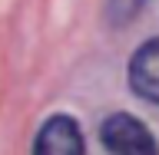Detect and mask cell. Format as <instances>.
<instances>
[{
  "label": "cell",
  "mask_w": 159,
  "mask_h": 155,
  "mask_svg": "<svg viewBox=\"0 0 159 155\" xmlns=\"http://www.w3.org/2000/svg\"><path fill=\"white\" fill-rule=\"evenodd\" d=\"M99 139L113 155H159V145L146 122L129 112H113L99 129Z\"/></svg>",
  "instance_id": "6da1fadb"
},
{
  "label": "cell",
  "mask_w": 159,
  "mask_h": 155,
  "mask_svg": "<svg viewBox=\"0 0 159 155\" xmlns=\"http://www.w3.org/2000/svg\"><path fill=\"white\" fill-rule=\"evenodd\" d=\"M33 155H86L83 145V132H80L76 119L70 116H50L37 132Z\"/></svg>",
  "instance_id": "7a4b0ae2"
},
{
  "label": "cell",
  "mask_w": 159,
  "mask_h": 155,
  "mask_svg": "<svg viewBox=\"0 0 159 155\" xmlns=\"http://www.w3.org/2000/svg\"><path fill=\"white\" fill-rule=\"evenodd\" d=\"M129 86L139 99L159 106V37L146 40L129 59Z\"/></svg>",
  "instance_id": "3957f363"
}]
</instances>
